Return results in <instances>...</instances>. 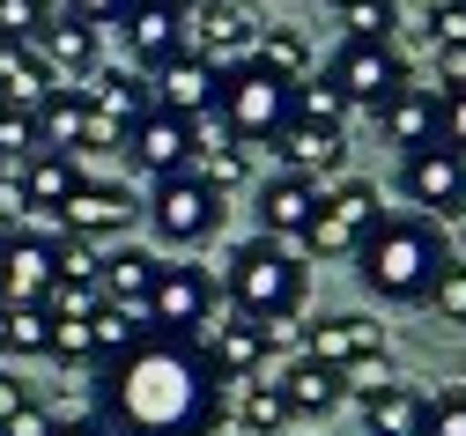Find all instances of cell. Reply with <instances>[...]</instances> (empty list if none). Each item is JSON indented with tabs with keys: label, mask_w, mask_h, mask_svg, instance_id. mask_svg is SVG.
I'll return each mask as SVG.
<instances>
[{
	"label": "cell",
	"mask_w": 466,
	"mask_h": 436,
	"mask_svg": "<svg viewBox=\"0 0 466 436\" xmlns=\"http://www.w3.org/2000/svg\"><path fill=\"white\" fill-rule=\"evenodd\" d=\"M96 421L111 436H215L222 429V385L193 340L148 333L127 362L96 370Z\"/></svg>",
	"instance_id": "cell-1"
},
{
	"label": "cell",
	"mask_w": 466,
	"mask_h": 436,
	"mask_svg": "<svg viewBox=\"0 0 466 436\" xmlns=\"http://www.w3.org/2000/svg\"><path fill=\"white\" fill-rule=\"evenodd\" d=\"M451 259V244L430 215H385L370 237H363V252H356V274L378 303H430L437 274Z\"/></svg>",
	"instance_id": "cell-2"
},
{
	"label": "cell",
	"mask_w": 466,
	"mask_h": 436,
	"mask_svg": "<svg viewBox=\"0 0 466 436\" xmlns=\"http://www.w3.org/2000/svg\"><path fill=\"white\" fill-rule=\"evenodd\" d=\"M304 289H311V267L297 244H274V237H245L222 267V296L238 303V319L252 326H274V319H304Z\"/></svg>",
	"instance_id": "cell-3"
},
{
	"label": "cell",
	"mask_w": 466,
	"mask_h": 436,
	"mask_svg": "<svg viewBox=\"0 0 466 436\" xmlns=\"http://www.w3.org/2000/svg\"><path fill=\"white\" fill-rule=\"evenodd\" d=\"M297 118V82L267 75L259 59H238L222 67V96H215V127L238 148H274V134Z\"/></svg>",
	"instance_id": "cell-4"
},
{
	"label": "cell",
	"mask_w": 466,
	"mask_h": 436,
	"mask_svg": "<svg viewBox=\"0 0 466 436\" xmlns=\"http://www.w3.org/2000/svg\"><path fill=\"white\" fill-rule=\"evenodd\" d=\"M378 222H385L378 185L340 177V185H326V200H319V215H311V229H304L297 252H304V259H356V252H363V237H370Z\"/></svg>",
	"instance_id": "cell-5"
},
{
	"label": "cell",
	"mask_w": 466,
	"mask_h": 436,
	"mask_svg": "<svg viewBox=\"0 0 466 436\" xmlns=\"http://www.w3.org/2000/svg\"><path fill=\"white\" fill-rule=\"evenodd\" d=\"M222 193L215 185H200L193 170H178V177H163L156 193H148V229L170 244V252H200V244L222 229Z\"/></svg>",
	"instance_id": "cell-6"
},
{
	"label": "cell",
	"mask_w": 466,
	"mask_h": 436,
	"mask_svg": "<svg viewBox=\"0 0 466 436\" xmlns=\"http://www.w3.org/2000/svg\"><path fill=\"white\" fill-rule=\"evenodd\" d=\"M215 303H222V289H215L208 267L163 259L156 296H148V333H163V340H193L200 326H215Z\"/></svg>",
	"instance_id": "cell-7"
},
{
	"label": "cell",
	"mask_w": 466,
	"mask_h": 436,
	"mask_svg": "<svg viewBox=\"0 0 466 436\" xmlns=\"http://www.w3.org/2000/svg\"><path fill=\"white\" fill-rule=\"evenodd\" d=\"M400 193H407V208L430 215L437 229H444V222H459V215H466V156H459V148H444V141L415 148V156L400 163Z\"/></svg>",
	"instance_id": "cell-8"
},
{
	"label": "cell",
	"mask_w": 466,
	"mask_h": 436,
	"mask_svg": "<svg viewBox=\"0 0 466 436\" xmlns=\"http://www.w3.org/2000/svg\"><path fill=\"white\" fill-rule=\"evenodd\" d=\"M333 82H340V96L356 104V111H385V96L407 82V59H400V45H363V37H348L340 52H333V67H326Z\"/></svg>",
	"instance_id": "cell-9"
},
{
	"label": "cell",
	"mask_w": 466,
	"mask_h": 436,
	"mask_svg": "<svg viewBox=\"0 0 466 436\" xmlns=\"http://www.w3.org/2000/svg\"><path fill=\"white\" fill-rule=\"evenodd\" d=\"M304 355L311 362H326V370H378L385 362V326L378 319H363V310H333V319H319V326H304Z\"/></svg>",
	"instance_id": "cell-10"
},
{
	"label": "cell",
	"mask_w": 466,
	"mask_h": 436,
	"mask_svg": "<svg viewBox=\"0 0 466 436\" xmlns=\"http://www.w3.org/2000/svg\"><path fill=\"white\" fill-rule=\"evenodd\" d=\"M193 348H200V362L215 370V385L222 392H245V385H259V362H267V348H259V326L252 319H215V326H200L193 333Z\"/></svg>",
	"instance_id": "cell-11"
},
{
	"label": "cell",
	"mask_w": 466,
	"mask_h": 436,
	"mask_svg": "<svg viewBox=\"0 0 466 436\" xmlns=\"http://www.w3.org/2000/svg\"><path fill=\"white\" fill-rule=\"evenodd\" d=\"M148 89H156V111H170V118H186V127H200V118H215V96H222V67L215 59H200L193 45L170 59V67H156L148 75Z\"/></svg>",
	"instance_id": "cell-12"
},
{
	"label": "cell",
	"mask_w": 466,
	"mask_h": 436,
	"mask_svg": "<svg viewBox=\"0 0 466 436\" xmlns=\"http://www.w3.org/2000/svg\"><path fill=\"white\" fill-rule=\"evenodd\" d=\"M259 30H267V23L245 8V0H215V8L186 15V45H193L200 59H215V67H238V59H252Z\"/></svg>",
	"instance_id": "cell-13"
},
{
	"label": "cell",
	"mask_w": 466,
	"mask_h": 436,
	"mask_svg": "<svg viewBox=\"0 0 466 436\" xmlns=\"http://www.w3.org/2000/svg\"><path fill=\"white\" fill-rule=\"evenodd\" d=\"M193 148H200V127H186V118H170V111H148L141 127L127 134V163L141 177H156V185L193 170Z\"/></svg>",
	"instance_id": "cell-14"
},
{
	"label": "cell",
	"mask_w": 466,
	"mask_h": 436,
	"mask_svg": "<svg viewBox=\"0 0 466 436\" xmlns=\"http://www.w3.org/2000/svg\"><path fill=\"white\" fill-rule=\"evenodd\" d=\"M119 37H127V52H134V67L156 75V67H170V59L186 52V15L163 8V0H134V8L119 15Z\"/></svg>",
	"instance_id": "cell-15"
},
{
	"label": "cell",
	"mask_w": 466,
	"mask_h": 436,
	"mask_svg": "<svg viewBox=\"0 0 466 436\" xmlns=\"http://www.w3.org/2000/svg\"><path fill=\"white\" fill-rule=\"evenodd\" d=\"M134 215H141V200L127 193V185H104V177H82V193L67 200L60 229H67V237H89V244H104V237H127V229H134Z\"/></svg>",
	"instance_id": "cell-16"
},
{
	"label": "cell",
	"mask_w": 466,
	"mask_h": 436,
	"mask_svg": "<svg viewBox=\"0 0 466 436\" xmlns=\"http://www.w3.org/2000/svg\"><path fill=\"white\" fill-rule=\"evenodd\" d=\"M319 200H326V185L274 170V177L259 185V237H274V244H304V229H311Z\"/></svg>",
	"instance_id": "cell-17"
},
{
	"label": "cell",
	"mask_w": 466,
	"mask_h": 436,
	"mask_svg": "<svg viewBox=\"0 0 466 436\" xmlns=\"http://www.w3.org/2000/svg\"><path fill=\"white\" fill-rule=\"evenodd\" d=\"M60 289V267H52V237L15 229L0 244V303H45Z\"/></svg>",
	"instance_id": "cell-18"
},
{
	"label": "cell",
	"mask_w": 466,
	"mask_h": 436,
	"mask_svg": "<svg viewBox=\"0 0 466 436\" xmlns=\"http://www.w3.org/2000/svg\"><path fill=\"white\" fill-rule=\"evenodd\" d=\"M437 104H444L437 82H415V75H407V82L385 96V111H378V134H385L392 148H407V156L430 148V141H437Z\"/></svg>",
	"instance_id": "cell-19"
},
{
	"label": "cell",
	"mask_w": 466,
	"mask_h": 436,
	"mask_svg": "<svg viewBox=\"0 0 466 436\" xmlns=\"http://www.w3.org/2000/svg\"><path fill=\"white\" fill-rule=\"evenodd\" d=\"M274 156H281V170H289V177H311V185H326V177H340V163H348V134L289 118V127L274 134Z\"/></svg>",
	"instance_id": "cell-20"
},
{
	"label": "cell",
	"mask_w": 466,
	"mask_h": 436,
	"mask_svg": "<svg viewBox=\"0 0 466 436\" xmlns=\"http://www.w3.org/2000/svg\"><path fill=\"white\" fill-rule=\"evenodd\" d=\"M37 52H45V67L60 75V82H89L96 75V23H82L75 8H52V23H45V37H37Z\"/></svg>",
	"instance_id": "cell-21"
},
{
	"label": "cell",
	"mask_w": 466,
	"mask_h": 436,
	"mask_svg": "<svg viewBox=\"0 0 466 436\" xmlns=\"http://www.w3.org/2000/svg\"><path fill=\"white\" fill-rule=\"evenodd\" d=\"M356 407H363L370 436H422V414H430V400H422L415 385H392V378L356 385Z\"/></svg>",
	"instance_id": "cell-22"
},
{
	"label": "cell",
	"mask_w": 466,
	"mask_h": 436,
	"mask_svg": "<svg viewBox=\"0 0 466 436\" xmlns=\"http://www.w3.org/2000/svg\"><path fill=\"white\" fill-rule=\"evenodd\" d=\"M156 274H163V259H156V252H141V244H119V252L104 259L96 289H104V303H119V310H141V319H148V296H156Z\"/></svg>",
	"instance_id": "cell-23"
},
{
	"label": "cell",
	"mask_w": 466,
	"mask_h": 436,
	"mask_svg": "<svg viewBox=\"0 0 466 436\" xmlns=\"http://www.w3.org/2000/svg\"><path fill=\"white\" fill-rule=\"evenodd\" d=\"M82 96H89V111H104V118H119V127L134 134L141 118L156 111V89L134 75V67H96L89 82H82Z\"/></svg>",
	"instance_id": "cell-24"
},
{
	"label": "cell",
	"mask_w": 466,
	"mask_h": 436,
	"mask_svg": "<svg viewBox=\"0 0 466 436\" xmlns=\"http://www.w3.org/2000/svg\"><path fill=\"white\" fill-rule=\"evenodd\" d=\"M37 156H75L82 148V118H89V96L75 89V82H60V89H52L37 111Z\"/></svg>",
	"instance_id": "cell-25"
},
{
	"label": "cell",
	"mask_w": 466,
	"mask_h": 436,
	"mask_svg": "<svg viewBox=\"0 0 466 436\" xmlns=\"http://www.w3.org/2000/svg\"><path fill=\"white\" fill-rule=\"evenodd\" d=\"M15 177H23V200L37 215H67V200L82 193V163L75 156H30Z\"/></svg>",
	"instance_id": "cell-26"
},
{
	"label": "cell",
	"mask_w": 466,
	"mask_h": 436,
	"mask_svg": "<svg viewBox=\"0 0 466 436\" xmlns=\"http://www.w3.org/2000/svg\"><path fill=\"white\" fill-rule=\"evenodd\" d=\"M52 89H60V75L45 67V52H37V45H0V104L37 111Z\"/></svg>",
	"instance_id": "cell-27"
},
{
	"label": "cell",
	"mask_w": 466,
	"mask_h": 436,
	"mask_svg": "<svg viewBox=\"0 0 466 436\" xmlns=\"http://www.w3.org/2000/svg\"><path fill=\"white\" fill-rule=\"evenodd\" d=\"M340 392H348V378H340V370H326V362H311V355H297V362H289V378H281V400H289V414H333L340 407Z\"/></svg>",
	"instance_id": "cell-28"
},
{
	"label": "cell",
	"mask_w": 466,
	"mask_h": 436,
	"mask_svg": "<svg viewBox=\"0 0 466 436\" xmlns=\"http://www.w3.org/2000/svg\"><path fill=\"white\" fill-rule=\"evenodd\" d=\"M193 177H200V185H215V193L229 200V193H238V185L252 177V148H238V141H229L215 118H208V127H200V148H193Z\"/></svg>",
	"instance_id": "cell-29"
},
{
	"label": "cell",
	"mask_w": 466,
	"mask_h": 436,
	"mask_svg": "<svg viewBox=\"0 0 466 436\" xmlns=\"http://www.w3.org/2000/svg\"><path fill=\"white\" fill-rule=\"evenodd\" d=\"M141 340H148V319H141V310L96 303V319H89V370H111V362H127Z\"/></svg>",
	"instance_id": "cell-30"
},
{
	"label": "cell",
	"mask_w": 466,
	"mask_h": 436,
	"mask_svg": "<svg viewBox=\"0 0 466 436\" xmlns=\"http://www.w3.org/2000/svg\"><path fill=\"white\" fill-rule=\"evenodd\" d=\"M0 355L8 362H45L52 355V310L45 303H0Z\"/></svg>",
	"instance_id": "cell-31"
},
{
	"label": "cell",
	"mask_w": 466,
	"mask_h": 436,
	"mask_svg": "<svg viewBox=\"0 0 466 436\" xmlns=\"http://www.w3.org/2000/svg\"><path fill=\"white\" fill-rule=\"evenodd\" d=\"M252 59H259L267 75H281V82H304V75H311V37L289 30V23H267L259 45H252Z\"/></svg>",
	"instance_id": "cell-32"
},
{
	"label": "cell",
	"mask_w": 466,
	"mask_h": 436,
	"mask_svg": "<svg viewBox=\"0 0 466 436\" xmlns=\"http://www.w3.org/2000/svg\"><path fill=\"white\" fill-rule=\"evenodd\" d=\"M348 111H356V104L340 96L333 75H304V82H297V118H304V127H333V134H340Z\"/></svg>",
	"instance_id": "cell-33"
},
{
	"label": "cell",
	"mask_w": 466,
	"mask_h": 436,
	"mask_svg": "<svg viewBox=\"0 0 466 436\" xmlns=\"http://www.w3.org/2000/svg\"><path fill=\"white\" fill-rule=\"evenodd\" d=\"M289 421V400H281V385H245V400H238V429L245 436H281Z\"/></svg>",
	"instance_id": "cell-34"
},
{
	"label": "cell",
	"mask_w": 466,
	"mask_h": 436,
	"mask_svg": "<svg viewBox=\"0 0 466 436\" xmlns=\"http://www.w3.org/2000/svg\"><path fill=\"white\" fill-rule=\"evenodd\" d=\"M30 156H37V118H30L23 104H0V163L23 170Z\"/></svg>",
	"instance_id": "cell-35"
},
{
	"label": "cell",
	"mask_w": 466,
	"mask_h": 436,
	"mask_svg": "<svg viewBox=\"0 0 466 436\" xmlns=\"http://www.w3.org/2000/svg\"><path fill=\"white\" fill-rule=\"evenodd\" d=\"M52 23V0H0V45H37Z\"/></svg>",
	"instance_id": "cell-36"
},
{
	"label": "cell",
	"mask_w": 466,
	"mask_h": 436,
	"mask_svg": "<svg viewBox=\"0 0 466 436\" xmlns=\"http://www.w3.org/2000/svg\"><path fill=\"white\" fill-rule=\"evenodd\" d=\"M52 267H60V281H96L104 274V252H96V244L89 237H52Z\"/></svg>",
	"instance_id": "cell-37"
},
{
	"label": "cell",
	"mask_w": 466,
	"mask_h": 436,
	"mask_svg": "<svg viewBox=\"0 0 466 436\" xmlns=\"http://www.w3.org/2000/svg\"><path fill=\"white\" fill-rule=\"evenodd\" d=\"M340 23H348V37H363V45H392L400 8H392V0H356V8H348Z\"/></svg>",
	"instance_id": "cell-38"
},
{
	"label": "cell",
	"mask_w": 466,
	"mask_h": 436,
	"mask_svg": "<svg viewBox=\"0 0 466 436\" xmlns=\"http://www.w3.org/2000/svg\"><path fill=\"white\" fill-rule=\"evenodd\" d=\"M60 370H89V319H52V355Z\"/></svg>",
	"instance_id": "cell-39"
},
{
	"label": "cell",
	"mask_w": 466,
	"mask_h": 436,
	"mask_svg": "<svg viewBox=\"0 0 466 436\" xmlns=\"http://www.w3.org/2000/svg\"><path fill=\"white\" fill-rule=\"evenodd\" d=\"M430 303H437V319H451V326H466V259H444V274H437V289H430Z\"/></svg>",
	"instance_id": "cell-40"
},
{
	"label": "cell",
	"mask_w": 466,
	"mask_h": 436,
	"mask_svg": "<svg viewBox=\"0 0 466 436\" xmlns=\"http://www.w3.org/2000/svg\"><path fill=\"white\" fill-rule=\"evenodd\" d=\"M96 303H104V289H96V281H60V289L45 296L52 319H96Z\"/></svg>",
	"instance_id": "cell-41"
},
{
	"label": "cell",
	"mask_w": 466,
	"mask_h": 436,
	"mask_svg": "<svg viewBox=\"0 0 466 436\" xmlns=\"http://www.w3.org/2000/svg\"><path fill=\"white\" fill-rule=\"evenodd\" d=\"M422 436H466V392H437L422 414Z\"/></svg>",
	"instance_id": "cell-42"
},
{
	"label": "cell",
	"mask_w": 466,
	"mask_h": 436,
	"mask_svg": "<svg viewBox=\"0 0 466 436\" xmlns=\"http://www.w3.org/2000/svg\"><path fill=\"white\" fill-rule=\"evenodd\" d=\"M437 141L466 156V89H444V104H437Z\"/></svg>",
	"instance_id": "cell-43"
},
{
	"label": "cell",
	"mask_w": 466,
	"mask_h": 436,
	"mask_svg": "<svg viewBox=\"0 0 466 436\" xmlns=\"http://www.w3.org/2000/svg\"><path fill=\"white\" fill-rule=\"evenodd\" d=\"M82 148H96V156H127V127H119V118H104V111H89V118H82Z\"/></svg>",
	"instance_id": "cell-44"
},
{
	"label": "cell",
	"mask_w": 466,
	"mask_h": 436,
	"mask_svg": "<svg viewBox=\"0 0 466 436\" xmlns=\"http://www.w3.org/2000/svg\"><path fill=\"white\" fill-rule=\"evenodd\" d=\"M422 37L430 45H466V0H444V8L422 23Z\"/></svg>",
	"instance_id": "cell-45"
},
{
	"label": "cell",
	"mask_w": 466,
	"mask_h": 436,
	"mask_svg": "<svg viewBox=\"0 0 466 436\" xmlns=\"http://www.w3.org/2000/svg\"><path fill=\"white\" fill-rule=\"evenodd\" d=\"M259 348L267 355H304V326L297 319H274V326H259Z\"/></svg>",
	"instance_id": "cell-46"
},
{
	"label": "cell",
	"mask_w": 466,
	"mask_h": 436,
	"mask_svg": "<svg viewBox=\"0 0 466 436\" xmlns=\"http://www.w3.org/2000/svg\"><path fill=\"white\" fill-rule=\"evenodd\" d=\"M60 8H75L82 23H96V30H104V23H119V15L134 8V0H60Z\"/></svg>",
	"instance_id": "cell-47"
},
{
	"label": "cell",
	"mask_w": 466,
	"mask_h": 436,
	"mask_svg": "<svg viewBox=\"0 0 466 436\" xmlns=\"http://www.w3.org/2000/svg\"><path fill=\"white\" fill-rule=\"evenodd\" d=\"M437 89H466V45H437Z\"/></svg>",
	"instance_id": "cell-48"
},
{
	"label": "cell",
	"mask_w": 466,
	"mask_h": 436,
	"mask_svg": "<svg viewBox=\"0 0 466 436\" xmlns=\"http://www.w3.org/2000/svg\"><path fill=\"white\" fill-rule=\"evenodd\" d=\"M0 436H52V414H45L37 400H30V407H23L15 421H0Z\"/></svg>",
	"instance_id": "cell-49"
},
{
	"label": "cell",
	"mask_w": 466,
	"mask_h": 436,
	"mask_svg": "<svg viewBox=\"0 0 466 436\" xmlns=\"http://www.w3.org/2000/svg\"><path fill=\"white\" fill-rule=\"evenodd\" d=\"M30 407V392H23V378H8V370H0V421H15Z\"/></svg>",
	"instance_id": "cell-50"
},
{
	"label": "cell",
	"mask_w": 466,
	"mask_h": 436,
	"mask_svg": "<svg viewBox=\"0 0 466 436\" xmlns=\"http://www.w3.org/2000/svg\"><path fill=\"white\" fill-rule=\"evenodd\" d=\"M0 215H8V222H15V215H30V200H23V177H15V170L0 177Z\"/></svg>",
	"instance_id": "cell-51"
},
{
	"label": "cell",
	"mask_w": 466,
	"mask_h": 436,
	"mask_svg": "<svg viewBox=\"0 0 466 436\" xmlns=\"http://www.w3.org/2000/svg\"><path fill=\"white\" fill-rule=\"evenodd\" d=\"M52 436H111L96 414H82V421H52Z\"/></svg>",
	"instance_id": "cell-52"
},
{
	"label": "cell",
	"mask_w": 466,
	"mask_h": 436,
	"mask_svg": "<svg viewBox=\"0 0 466 436\" xmlns=\"http://www.w3.org/2000/svg\"><path fill=\"white\" fill-rule=\"evenodd\" d=\"M163 8H178V15H200V8H215V0H163Z\"/></svg>",
	"instance_id": "cell-53"
},
{
	"label": "cell",
	"mask_w": 466,
	"mask_h": 436,
	"mask_svg": "<svg viewBox=\"0 0 466 436\" xmlns=\"http://www.w3.org/2000/svg\"><path fill=\"white\" fill-rule=\"evenodd\" d=\"M407 8H415V15H422V23H430V15H437V8H444V0H407Z\"/></svg>",
	"instance_id": "cell-54"
},
{
	"label": "cell",
	"mask_w": 466,
	"mask_h": 436,
	"mask_svg": "<svg viewBox=\"0 0 466 436\" xmlns=\"http://www.w3.org/2000/svg\"><path fill=\"white\" fill-rule=\"evenodd\" d=\"M319 8H333V15H348V8H356V0H319Z\"/></svg>",
	"instance_id": "cell-55"
},
{
	"label": "cell",
	"mask_w": 466,
	"mask_h": 436,
	"mask_svg": "<svg viewBox=\"0 0 466 436\" xmlns=\"http://www.w3.org/2000/svg\"><path fill=\"white\" fill-rule=\"evenodd\" d=\"M8 237H15V222H8V215H0V244H8Z\"/></svg>",
	"instance_id": "cell-56"
},
{
	"label": "cell",
	"mask_w": 466,
	"mask_h": 436,
	"mask_svg": "<svg viewBox=\"0 0 466 436\" xmlns=\"http://www.w3.org/2000/svg\"><path fill=\"white\" fill-rule=\"evenodd\" d=\"M0 177H8V163H0Z\"/></svg>",
	"instance_id": "cell-57"
}]
</instances>
